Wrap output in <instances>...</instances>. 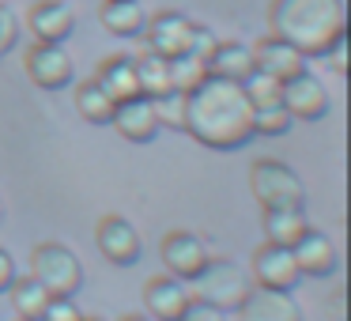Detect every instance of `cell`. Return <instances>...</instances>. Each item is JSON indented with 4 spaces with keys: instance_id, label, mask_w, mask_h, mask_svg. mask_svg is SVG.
<instances>
[{
    "instance_id": "6da1fadb",
    "label": "cell",
    "mask_w": 351,
    "mask_h": 321,
    "mask_svg": "<svg viewBox=\"0 0 351 321\" xmlns=\"http://www.w3.org/2000/svg\"><path fill=\"white\" fill-rule=\"evenodd\" d=\"M182 129L197 144L212 152H238L245 147L253 132V102L242 84L219 76H204L189 95H185V114Z\"/></svg>"
},
{
    "instance_id": "7a4b0ae2",
    "label": "cell",
    "mask_w": 351,
    "mask_h": 321,
    "mask_svg": "<svg viewBox=\"0 0 351 321\" xmlns=\"http://www.w3.org/2000/svg\"><path fill=\"white\" fill-rule=\"evenodd\" d=\"M268 31H272V38L298 49L306 61L325 57L332 42L348 38L343 0H272L268 4Z\"/></svg>"
},
{
    "instance_id": "3957f363",
    "label": "cell",
    "mask_w": 351,
    "mask_h": 321,
    "mask_svg": "<svg viewBox=\"0 0 351 321\" xmlns=\"http://www.w3.org/2000/svg\"><path fill=\"white\" fill-rule=\"evenodd\" d=\"M31 280L42 283L49 298L76 295L84 287V265L64 242H42L31 253Z\"/></svg>"
},
{
    "instance_id": "277c9868",
    "label": "cell",
    "mask_w": 351,
    "mask_h": 321,
    "mask_svg": "<svg viewBox=\"0 0 351 321\" xmlns=\"http://www.w3.org/2000/svg\"><path fill=\"white\" fill-rule=\"evenodd\" d=\"M250 189L261 200V208H302L306 185L287 163L280 159H257L250 167Z\"/></svg>"
},
{
    "instance_id": "5b68a950",
    "label": "cell",
    "mask_w": 351,
    "mask_h": 321,
    "mask_svg": "<svg viewBox=\"0 0 351 321\" xmlns=\"http://www.w3.org/2000/svg\"><path fill=\"white\" fill-rule=\"evenodd\" d=\"M193 283H197V298H200V302L219 306L223 313L238 310V302L245 298V291L253 287L250 276H245L234 261H208Z\"/></svg>"
},
{
    "instance_id": "8992f818",
    "label": "cell",
    "mask_w": 351,
    "mask_h": 321,
    "mask_svg": "<svg viewBox=\"0 0 351 321\" xmlns=\"http://www.w3.org/2000/svg\"><path fill=\"white\" fill-rule=\"evenodd\" d=\"M159 257H162V265H167V276H174V280H182V283H193L200 276V268L212 261L204 238H197L193 230H170V235H162Z\"/></svg>"
},
{
    "instance_id": "52a82bcc",
    "label": "cell",
    "mask_w": 351,
    "mask_h": 321,
    "mask_svg": "<svg viewBox=\"0 0 351 321\" xmlns=\"http://www.w3.org/2000/svg\"><path fill=\"white\" fill-rule=\"evenodd\" d=\"M95 246H99V253L110 261V265H121V268H129V265H136L140 261V230L132 227L125 215H102L99 219V227H95Z\"/></svg>"
},
{
    "instance_id": "ba28073f",
    "label": "cell",
    "mask_w": 351,
    "mask_h": 321,
    "mask_svg": "<svg viewBox=\"0 0 351 321\" xmlns=\"http://www.w3.org/2000/svg\"><path fill=\"white\" fill-rule=\"evenodd\" d=\"M23 69L27 80L42 91H61L72 84V57L61 46H49V42H34L23 54Z\"/></svg>"
},
{
    "instance_id": "9c48e42d",
    "label": "cell",
    "mask_w": 351,
    "mask_h": 321,
    "mask_svg": "<svg viewBox=\"0 0 351 321\" xmlns=\"http://www.w3.org/2000/svg\"><path fill=\"white\" fill-rule=\"evenodd\" d=\"M280 102L287 106L291 117H298V121H321V117L328 114V91L317 76H310V72H298V76L283 80Z\"/></svg>"
},
{
    "instance_id": "30bf717a",
    "label": "cell",
    "mask_w": 351,
    "mask_h": 321,
    "mask_svg": "<svg viewBox=\"0 0 351 321\" xmlns=\"http://www.w3.org/2000/svg\"><path fill=\"white\" fill-rule=\"evenodd\" d=\"M193 19L182 16V12H155L147 16V49L159 57H182L189 54V38H193Z\"/></svg>"
},
{
    "instance_id": "8fae6325",
    "label": "cell",
    "mask_w": 351,
    "mask_h": 321,
    "mask_svg": "<svg viewBox=\"0 0 351 321\" xmlns=\"http://www.w3.org/2000/svg\"><path fill=\"white\" fill-rule=\"evenodd\" d=\"M253 280L261 283V287H272V291H295V283L302 280V272H298L295 265V253L287 250V246H257L253 250Z\"/></svg>"
},
{
    "instance_id": "7c38bea8",
    "label": "cell",
    "mask_w": 351,
    "mask_h": 321,
    "mask_svg": "<svg viewBox=\"0 0 351 321\" xmlns=\"http://www.w3.org/2000/svg\"><path fill=\"white\" fill-rule=\"evenodd\" d=\"M238 318L242 321H302V310L291 298V291H272L257 283L238 302Z\"/></svg>"
},
{
    "instance_id": "4fadbf2b",
    "label": "cell",
    "mask_w": 351,
    "mask_h": 321,
    "mask_svg": "<svg viewBox=\"0 0 351 321\" xmlns=\"http://www.w3.org/2000/svg\"><path fill=\"white\" fill-rule=\"evenodd\" d=\"M27 31L34 34V42H49V46H61L72 31H76V16L64 0H38L27 12Z\"/></svg>"
},
{
    "instance_id": "5bb4252c",
    "label": "cell",
    "mask_w": 351,
    "mask_h": 321,
    "mask_svg": "<svg viewBox=\"0 0 351 321\" xmlns=\"http://www.w3.org/2000/svg\"><path fill=\"white\" fill-rule=\"evenodd\" d=\"M110 125H114L125 140H132V144H147V140H155V132L162 129L159 117H155V102L147 99V95H136V99L117 102Z\"/></svg>"
},
{
    "instance_id": "9a60e30c",
    "label": "cell",
    "mask_w": 351,
    "mask_h": 321,
    "mask_svg": "<svg viewBox=\"0 0 351 321\" xmlns=\"http://www.w3.org/2000/svg\"><path fill=\"white\" fill-rule=\"evenodd\" d=\"M189 306V291L174 276H152L144 283V310L152 321H178Z\"/></svg>"
},
{
    "instance_id": "2e32d148",
    "label": "cell",
    "mask_w": 351,
    "mask_h": 321,
    "mask_svg": "<svg viewBox=\"0 0 351 321\" xmlns=\"http://www.w3.org/2000/svg\"><path fill=\"white\" fill-rule=\"evenodd\" d=\"M291 253H295V265L302 276H328L336 272V242L325 235V230H306L302 238H298L295 246H291Z\"/></svg>"
},
{
    "instance_id": "e0dca14e",
    "label": "cell",
    "mask_w": 351,
    "mask_h": 321,
    "mask_svg": "<svg viewBox=\"0 0 351 321\" xmlns=\"http://www.w3.org/2000/svg\"><path fill=\"white\" fill-rule=\"evenodd\" d=\"M253 49V64H257V72H268V76H276L283 84V80H291V76H298V72H306V57L298 54V49H291L287 42H280V38H261L257 46H250Z\"/></svg>"
},
{
    "instance_id": "ac0fdd59",
    "label": "cell",
    "mask_w": 351,
    "mask_h": 321,
    "mask_svg": "<svg viewBox=\"0 0 351 321\" xmlns=\"http://www.w3.org/2000/svg\"><path fill=\"white\" fill-rule=\"evenodd\" d=\"M253 72H257V64H253V49L245 42H219L212 49V57H208V76L245 84Z\"/></svg>"
},
{
    "instance_id": "d6986e66",
    "label": "cell",
    "mask_w": 351,
    "mask_h": 321,
    "mask_svg": "<svg viewBox=\"0 0 351 321\" xmlns=\"http://www.w3.org/2000/svg\"><path fill=\"white\" fill-rule=\"evenodd\" d=\"M99 87L110 95L114 102H125V99H136L140 95V80H136V64L132 57H106L95 72Z\"/></svg>"
},
{
    "instance_id": "ffe728a7",
    "label": "cell",
    "mask_w": 351,
    "mask_h": 321,
    "mask_svg": "<svg viewBox=\"0 0 351 321\" xmlns=\"http://www.w3.org/2000/svg\"><path fill=\"white\" fill-rule=\"evenodd\" d=\"M99 19L110 34H117V38H136L147 27V16H144V8H140V0H102Z\"/></svg>"
},
{
    "instance_id": "44dd1931",
    "label": "cell",
    "mask_w": 351,
    "mask_h": 321,
    "mask_svg": "<svg viewBox=\"0 0 351 321\" xmlns=\"http://www.w3.org/2000/svg\"><path fill=\"white\" fill-rule=\"evenodd\" d=\"M306 230H310V219H306L302 208H265V238L272 246L291 250Z\"/></svg>"
},
{
    "instance_id": "7402d4cb",
    "label": "cell",
    "mask_w": 351,
    "mask_h": 321,
    "mask_svg": "<svg viewBox=\"0 0 351 321\" xmlns=\"http://www.w3.org/2000/svg\"><path fill=\"white\" fill-rule=\"evenodd\" d=\"M132 64H136L140 95L162 99V95L174 91V87H170V57H159V54H152V49H144L140 57H132Z\"/></svg>"
},
{
    "instance_id": "603a6c76",
    "label": "cell",
    "mask_w": 351,
    "mask_h": 321,
    "mask_svg": "<svg viewBox=\"0 0 351 321\" xmlns=\"http://www.w3.org/2000/svg\"><path fill=\"white\" fill-rule=\"evenodd\" d=\"M72 99H76L80 117H84V121H91V125H110L114 106H117V102L99 87V80H84V84L76 87V95H72Z\"/></svg>"
},
{
    "instance_id": "cb8c5ba5",
    "label": "cell",
    "mask_w": 351,
    "mask_h": 321,
    "mask_svg": "<svg viewBox=\"0 0 351 321\" xmlns=\"http://www.w3.org/2000/svg\"><path fill=\"white\" fill-rule=\"evenodd\" d=\"M8 295H12V306H16V313L23 321H42L46 302H49V295L42 291V283H34L31 276H16V280L8 283Z\"/></svg>"
},
{
    "instance_id": "d4e9b609",
    "label": "cell",
    "mask_w": 351,
    "mask_h": 321,
    "mask_svg": "<svg viewBox=\"0 0 351 321\" xmlns=\"http://www.w3.org/2000/svg\"><path fill=\"white\" fill-rule=\"evenodd\" d=\"M291 121H295V117L287 114V106H283L280 99L253 106V132H261V136H283V132L291 129Z\"/></svg>"
},
{
    "instance_id": "484cf974",
    "label": "cell",
    "mask_w": 351,
    "mask_h": 321,
    "mask_svg": "<svg viewBox=\"0 0 351 321\" xmlns=\"http://www.w3.org/2000/svg\"><path fill=\"white\" fill-rule=\"evenodd\" d=\"M208 76V64L193 54H182V57H170V87L182 95H189L200 80Z\"/></svg>"
},
{
    "instance_id": "4316f807",
    "label": "cell",
    "mask_w": 351,
    "mask_h": 321,
    "mask_svg": "<svg viewBox=\"0 0 351 321\" xmlns=\"http://www.w3.org/2000/svg\"><path fill=\"white\" fill-rule=\"evenodd\" d=\"M242 87H245V95H250L253 106H261V102H276V99H280V87L283 84L276 76H268V72H253Z\"/></svg>"
},
{
    "instance_id": "83f0119b",
    "label": "cell",
    "mask_w": 351,
    "mask_h": 321,
    "mask_svg": "<svg viewBox=\"0 0 351 321\" xmlns=\"http://www.w3.org/2000/svg\"><path fill=\"white\" fill-rule=\"evenodd\" d=\"M152 102H155V117H159V125L182 129V114H185V95H182V91H170V95L152 99Z\"/></svg>"
},
{
    "instance_id": "f1b7e54d",
    "label": "cell",
    "mask_w": 351,
    "mask_h": 321,
    "mask_svg": "<svg viewBox=\"0 0 351 321\" xmlns=\"http://www.w3.org/2000/svg\"><path fill=\"white\" fill-rule=\"evenodd\" d=\"M42 321H84V313H80L76 298L72 295H57L46 302V313H42Z\"/></svg>"
},
{
    "instance_id": "f546056e",
    "label": "cell",
    "mask_w": 351,
    "mask_h": 321,
    "mask_svg": "<svg viewBox=\"0 0 351 321\" xmlns=\"http://www.w3.org/2000/svg\"><path fill=\"white\" fill-rule=\"evenodd\" d=\"M219 46V38H215V31L212 27H193V38H189V54L193 57H200V61L208 64V57H212V49Z\"/></svg>"
},
{
    "instance_id": "4dcf8cb0",
    "label": "cell",
    "mask_w": 351,
    "mask_h": 321,
    "mask_svg": "<svg viewBox=\"0 0 351 321\" xmlns=\"http://www.w3.org/2000/svg\"><path fill=\"white\" fill-rule=\"evenodd\" d=\"M178 321H227V313H223L219 306H212V302L189 298V306H185V313H182Z\"/></svg>"
},
{
    "instance_id": "1f68e13d",
    "label": "cell",
    "mask_w": 351,
    "mask_h": 321,
    "mask_svg": "<svg viewBox=\"0 0 351 321\" xmlns=\"http://www.w3.org/2000/svg\"><path fill=\"white\" fill-rule=\"evenodd\" d=\"M19 38V19L8 8H0V54H8Z\"/></svg>"
},
{
    "instance_id": "d6a6232c",
    "label": "cell",
    "mask_w": 351,
    "mask_h": 321,
    "mask_svg": "<svg viewBox=\"0 0 351 321\" xmlns=\"http://www.w3.org/2000/svg\"><path fill=\"white\" fill-rule=\"evenodd\" d=\"M325 61H328V69H332L336 76H343V72H348V38L332 42V46H328V54H325Z\"/></svg>"
},
{
    "instance_id": "836d02e7",
    "label": "cell",
    "mask_w": 351,
    "mask_h": 321,
    "mask_svg": "<svg viewBox=\"0 0 351 321\" xmlns=\"http://www.w3.org/2000/svg\"><path fill=\"white\" fill-rule=\"evenodd\" d=\"M12 280H16V261H12V253L0 246V291H8Z\"/></svg>"
},
{
    "instance_id": "e575fe53",
    "label": "cell",
    "mask_w": 351,
    "mask_h": 321,
    "mask_svg": "<svg viewBox=\"0 0 351 321\" xmlns=\"http://www.w3.org/2000/svg\"><path fill=\"white\" fill-rule=\"evenodd\" d=\"M121 321H152V318H144V313H125Z\"/></svg>"
},
{
    "instance_id": "d590c367",
    "label": "cell",
    "mask_w": 351,
    "mask_h": 321,
    "mask_svg": "<svg viewBox=\"0 0 351 321\" xmlns=\"http://www.w3.org/2000/svg\"><path fill=\"white\" fill-rule=\"evenodd\" d=\"M0 219H4V200H0Z\"/></svg>"
},
{
    "instance_id": "8d00e7d4",
    "label": "cell",
    "mask_w": 351,
    "mask_h": 321,
    "mask_svg": "<svg viewBox=\"0 0 351 321\" xmlns=\"http://www.w3.org/2000/svg\"><path fill=\"white\" fill-rule=\"evenodd\" d=\"M84 321H99V318H84Z\"/></svg>"
},
{
    "instance_id": "74e56055",
    "label": "cell",
    "mask_w": 351,
    "mask_h": 321,
    "mask_svg": "<svg viewBox=\"0 0 351 321\" xmlns=\"http://www.w3.org/2000/svg\"><path fill=\"white\" fill-rule=\"evenodd\" d=\"M19 321H23V318H19Z\"/></svg>"
}]
</instances>
